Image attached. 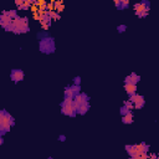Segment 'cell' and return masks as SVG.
<instances>
[{"instance_id":"obj_1","label":"cell","mask_w":159,"mask_h":159,"mask_svg":"<svg viewBox=\"0 0 159 159\" xmlns=\"http://www.w3.org/2000/svg\"><path fill=\"white\" fill-rule=\"evenodd\" d=\"M29 30H30L29 29V19L26 16H22V18L18 16L16 19L13 20L10 27L6 31H13L15 34H25Z\"/></svg>"},{"instance_id":"obj_2","label":"cell","mask_w":159,"mask_h":159,"mask_svg":"<svg viewBox=\"0 0 159 159\" xmlns=\"http://www.w3.org/2000/svg\"><path fill=\"white\" fill-rule=\"evenodd\" d=\"M14 118L10 116L6 111H1L0 112V129H1V134H4L7 130H10V127L14 126Z\"/></svg>"},{"instance_id":"obj_3","label":"cell","mask_w":159,"mask_h":159,"mask_svg":"<svg viewBox=\"0 0 159 159\" xmlns=\"http://www.w3.org/2000/svg\"><path fill=\"white\" fill-rule=\"evenodd\" d=\"M39 47H40V51L43 52V54H52L55 51L54 39L52 37L41 39V40H40V43H39Z\"/></svg>"},{"instance_id":"obj_4","label":"cell","mask_w":159,"mask_h":159,"mask_svg":"<svg viewBox=\"0 0 159 159\" xmlns=\"http://www.w3.org/2000/svg\"><path fill=\"white\" fill-rule=\"evenodd\" d=\"M133 7H134V10H136V15L141 14V13H148L149 9H150V3L147 1V0H143L141 3L134 4Z\"/></svg>"},{"instance_id":"obj_5","label":"cell","mask_w":159,"mask_h":159,"mask_svg":"<svg viewBox=\"0 0 159 159\" xmlns=\"http://www.w3.org/2000/svg\"><path fill=\"white\" fill-rule=\"evenodd\" d=\"M88 96L87 94H85V93H80V94H77L76 97L73 98V107L76 108V111H78V108L81 107L83 103H87L88 102Z\"/></svg>"},{"instance_id":"obj_6","label":"cell","mask_w":159,"mask_h":159,"mask_svg":"<svg viewBox=\"0 0 159 159\" xmlns=\"http://www.w3.org/2000/svg\"><path fill=\"white\" fill-rule=\"evenodd\" d=\"M126 150L128 152L129 157H132V158L137 157V156H139V154H142V153H143V152H142V149H141V145H139V144L126 145Z\"/></svg>"},{"instance_id":"obj_7","label":"cell","mask_w":159,"mask_h":159,"mask_svg":"<svg viewBox=\"0 0 159 159\" xmlns=\"http://www.w3.org/2000/svg\"><path fill=\"white\" fill-rule=\"evenodd\" d=\"M11 22H13V19H11L9 15H6L5 11H3L1 15H0V25H1L5 30H7L10 27Z\"/></svg>"},{"instance_id":"obj_8","label":"cell","mask_w":159,"mask_h":159,"mask_svg":"<svg viewBox=\"0 0 159 159\" xmlns=\"http://www.w3.org/2000/svg\"><path fill=\"white\" fill-rule=\"evenodd\" d=\"M10 77L14 82H19V81H22L24 77H25V73H24L22 70H19V69H15L11 71L10 73Z\"/></svg>"},{"instance_id":"obj_9","label":"cell","mask_w":159,"mask_h":159,"mask_svg":"<svg viewBox=\"0 0 159 159\" xmlns=\"http://www.w3.org/2000/svg\"><path fill=\"white\" fill-rule=\"evenodd\" d=\"M61 108H62L61 112H62V114H65V116L73 117V116H76V113H77V111L73 107V105H71V106H61Z\"/></svg>"},{"instance_id":"obj_10","label":"cell","mask_w":159,"mask_h":159,"mask_svg":"<svg viewBox=\"0 0 159 159\" xmlns=\"http://www.w3.org/2000/svg\"><path fill=\"white\" fill-rule=\"evenodd\" d=\"M141 76H138L137 73H130L129 76L126 77V83H133V85H137V82H139Z\"/></svg>"},{"instance_id":"obj_11","label":"cell","mask_w":159,"mask_h":159,"mask_svg":"<svg viewBox=\"0 0 159 159\" xmlns=\"http://www.w3.org/2000/svg\"><path fill=\"white\" fill-rule=\"evenodd\" d=\"M145 103V99L143 96H139V94H137L136 96V99H134V107H136L137 109H141L143 106H144Z\"/></svg>"},{"instance_id":"obj_12","label":"cell","mask_w":159,"mask_h":159,"mask_svg":"<svg viewBox=\"0 0 159 159\" xmlns=\"http://www.w3.org/2000/svg\"><path fill=\"white\" fill-rule=\"evenodd\" d=\"M124 90L129 96L130 94H134L137 92V85H133V83H124Z\"/></svg>"},{"instance_id":"obj_13","label":"cell","mask_w":159,"mask_h":159,"mask_svg":"<svg viewBox=\"0 0 159 159\" xmlns=\"http://www.w3.org/2000/svg\"><path fill=\"white\" fill-rule=\"evenodd\" d=\"M122 122L124 123V124H130V123H133V113L129 112V113H127L126 116H123Z\"/></svg>"},{"instance_id":"obj_14","label":"cell","mask_w":159,"mask_h":159,"mask_svg":"<svg viewBox=\"0 0 159 159\" xmlns=\"http://www.w3.org/2000/svg\"><path fill=\"white\" fill-rule=\"evenodd\" d=\"M63 10V3L62 1H54V11L60 14V11Z\"/></svg>"},{"instance_id":"obj_15","label":"cell","mask_w":159,"mask_h":159,"mask_svg":"<svg viewBox=\"0 0 159 159\" xmlns=\"http://www.w3.org/2000/svg\"><path fill=\"white\" fill-rule=\"evenodd\" d=\"M88 109H90V105H88V102H87V103H83V105H82V106L78 108L77 113H80V114H85V113H86Z\"/></svg>"},{"instance_id":"obj_16","label":"cell","mask_w":159,"mask_h":159,"mask_svg":"<svg viewBox=\"0 0 159 159\" xmlns=\"http://www.w3.org/2000/svg\"><path fill=\"white\" fill-rule=\"evenodd\" d=\"M76 97V94L73 93V91L71 90V87H66V90H65V98H75Z\"/></svg>"},{"instance_id":"obj_17","label":"cell","mask_w":159,"mask_h":159,"mask_svg":"<svg viewBox=\"0 0 159 159\" xmlns=\"http://www.w3.org/2000/svg\"><path fill=\"white\" fill-rule=\"evenodd\" d=\"M5 14L6 15H9V16L11 19H16L18 18V13H16V10H5Z\"/></svg>"},{"instance_id":"obj_18","label":"cell","mask_w":159,"mask_h":159,"mask_svg":"<svg viewBox=\"0 0 159 159\" xmlns=\"http://www.w3.org/2000/svg\"><path fill=\"white\" fill-rule=\"evenodd\" d=\"M71 90L73 91V93L76 94H80V90H81V87H80V85H73V86H71Z\"/></svg>"},{"instance_id":"obj_19","label":"cell","mask_w":159,"mask_h":159,"mask_svg":"<svg viewBox=\"0 0 159 159\" xmlns=\"http://www.w3.org/2000/svg\"><path fill=\"white\" fill-rule=\"evenodd\" d=\"M129 159H148V154H147V153H142V154H139V156L134 157V158L130 157Z\"/></svg>"},{"instance_id":"obj_20","label":"cell","mask_w":159,"mask_h":159,"mask_svg":"<svg viewBox=\"0 0 159 159\" xmlns=\"http://www.w3.org/2000/svg\"><path fill=\"white\" fill-rule=\"evenodd\" d=\"M124 107H126V108H128V109L130 111V109H132L133 107H134V103H133V102H130V101H126V102H124Z\"/></svg>"},{"instance_id":"obj_21","label":"cell","mask_w":159,"mask_h":159,"mask_svg":"<svg viewBox=\"0 0 159 159\" xmlns=\"http://www.w3.org/2000/svg\"><path fill=\"white\" fill-rule=\"evenodd\" d=\"M129 5V1L128 0H121V10L122 9H126L127 6Z\"/></svg>"},{"instance_id":"obj_22","label":"cell","mask_w":159,"mask_h":159,"mask_svg":"<svg viewBox=\"0 0 159 159\" xmlns=\"http://www.w3.org/2000/svg\"><path fill=\"white\" fill-rule=\"evenodd\" d=\"M129 112H130V111H129L128 108H126L124 106H123L122 108H121V113H122V116H126V114H127V113H129Z\"/></svg>"},{"instance_id":"obj_23","label":"cell","mask_w":159,"mask_h":159,"mask_svg":"<svg viewBox=\"0 0 159 159\" xmlns=\"http://www.w3.org/2000/svg\"><path fill=\"white\" fill-rule=\"evenodd\" d=\"M126 29H127V25H119V26L117 27L118 33H124V31H126Z\"/></svg>"},{"instance_id":"obj_24","label":"cell","mask_w":159,"mask_h":159,"mask_svg":"<svg viewBox=\"0 0 159 159\" xmlns=\"http://www.w3.org/2000/svg\"><path fill=\"white\" fill-rule=\"evenodd\" d=\"M73 82H75V85H80V83H81V77L76 76V77H75V80H73Z\"/></svg>"},{"instance_id":"obj_25","label":"cell","mask_w":159,"mask_h":159,"mask_svg":"<svg viewBox=\"0 0 159 159\" xmlns=\"http://www.w3.org/2000/svg\"><path fill=\"white\" fill-rule=\"evenodd\" d=\"M114 4H116V6L118 9H121V0H114Z\"/></svg>"},{"instance_id":"obj_26","label":"cell","mask_w":159,"mask_h":159,"mask_svg":"<svg viewBox=\"0 0 159 159\" xmlns=\"http://www.w3.org/2000/svg\"><path fill=\"white\" fill-rule=\"evenodd\" d=\"M147 15H148V13H141V14H137V16H139V18H145Z\"/></svg>"},{"instance_id":"obj_27","label":"cell","mask_w":159,"mask_h":159,"mask_svg":"<svg viewBox=\"0 0 159 159\" xmlns=\"http://www.w3.org/2000/svg\"><path fill=\"white\" fill-rule=\"evenodd\" d=\"M58 141H61V142H65V141H66V137L63 136V134H61V136H58Z\"/></svg>"},{"instance_id":"obj_28","label":"cell","mask_w":159,"mask_h":159,"mask_svg":"<svg viewBox=\"0 0 159 159\" xmlns=\"http://www.w3.org/2000/svg\"><path fill=\"white\" fill-rule=\"evenodd\" d=\"M49 159H52V158H49Z\"/></svg>"},{"instance_id":"obj_29","label":"cell","mask_w":159,"mask_h":159,"mask_svg":"<svg viewBox=\"0 0 159 159\" xmlns=\"http://www.w3.org/2000/svg\"><path fill=\"white\" fill-rule=\"evenodd\" d=\"M157 159H159V157H158V158H157Z\"/></svg>"}]
</instances>
